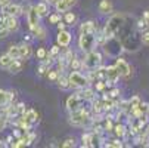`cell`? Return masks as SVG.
<instances>
[{"mask_svg":"<svg viewBox=\"0 0 149 148\" xmlns=\"http://www.w3.org/2000/svg\"><path fill=\"white\" fill-rule=\"evenodd\" d=\"M83 104H84V101H83L77 93H74V95L68 96V99H67V110H68V111L78 110V108L83 107Z\"/></svg>","mask_w":149,"mask_h":148,"instance_id":"cell-10","label":"cell"},{"mask_svg":"<svg viewBox=\"0 0 149 148\" xmlns=\"http://www.w3.org/2000/svg\"><path fill=\"white\" fill-rule=\"evenodd\" d=\"M55 8H56V12H59V13H65L67 11H70V6L67 5L65 0H58Z\"/></svg>","mask_w":149,"mask_h":148,"instance_id":"cell-25","label":"cell"},{"mask_svg":"<svg viewBox=\"0 0 149 148\" xmlns=\"http://www.w3.org/2000/svg\"><path fill=\"white\" fill-rule=\"evenodd\" d=\"M75 145H77V144H75V138H67L65 141L61 144L62 148H74Z\"/></svg>","mask_w":149,"mask_h":148,"instance_id":"cell-37","label":"cell"},{"mask_svg":"<svg viewBox=\"0 0 149 148\" xmlns=\"http://www.w3.org/2000/svg\"><path fill=\"white\" fill-rule=\"evenodd\" d=\"M140 102H142V101H140V98H139L137 95H134V96H132V98L129 99V105H130V114H132V111L137 107V105H139ZM130 114H129V116H130Z\"/></svg>","mask_w":149,"mask_h":148,"instance_id":"cell-33","label":"cell"},{"mask_svg":"<svg viewBox=\"0 0 149 148\" xmlns=\"http://www.w3.org/2000/svg\"><path fill=\"white\" fill-rule=\"evenodd\" d=\"M102 147H108V148H121V147H124V144H123L121 138H115V139H111L109 142H105Z\"/></svg>","mask_w":149,"mask_h":148,"instance_id":"cell-24","label":"cell"},{"mask_svg":"<svg viewBox=\"0 0 149 148\" xmlns=\"http://www.w3.org/2000/svg\"><path fill=\"white\" fill-rule=\"evenodd\" d=\"M56 83H58L59 89H62V90L70 89V80H68V76H65L63 73H61V76H59V79L56 80Z\"/></svg>","mask_w":149,"mask_h":148,"instance_id":"cell-21","label":"cell"},{"mask_svg":"<svg viewBox=\"0 0 149 148\" xmlns=\"http://www.w3.org/2000/svg\"><path fill=\"white\" fill-rule=\"evenodd\" d=\"M8 104H10V102H9V95H8V90H5V89H0V108L6 107Z\"/></svg>","mask_w":149,"mask_h":148,"instance_id":"cell-28","label":"cell"},{"mask_svg":"<svg viewBox=\"0 0 149 148\" xmlns=\"http://www.w3.org/2000/svg\"><path fill=\"white\" fill-rule=\"evenodd\" d=\"M115 67H117V70H118V73H120L121 77H130L132 73H133V68L127 64L123 58H120V56L115 61Z\"/></svg>","mask_w":149,"mask_h":148,"instance_id":"cell-6","label":"cell"},{"mask_svg":"<svg viewBox=\"0 0 149 148\" xmlns=\"http://www.w3.org/2000/svg\"><path fill=\"white\" fill-rule=\"evenodd\" d=\"M8 53L13 58V59H21L19 58V45H10L8 48Z\"/></svg>","mask_w":149,"mask_h":148,"instance_id":"cell-31","label":"cell"},{"mask_svg":"<svg viewBox=\"0 0 149 148\" xmlns=\"http://www.w3.org/2000/svg\"><path fill=\"white\" fill-rule=\"evenodd\" d=\"M0 147H8V145H6V141H3V139H0Z\"/></svg>","mask_w":149,"mask_h":148,"instance_id":"cell-48","label":"cell"},{"mask_svg":"<svg viewBox=\"0 0 149 148\" xmlns=\"http://www.w3.org/2000/svg\"><path fill=\"white\" fill-rule=\"evenodd\" d=\"M124 25H125V13H123V12L114 13L103 27V33H105L106 39L117 37V34L123 30Z\"/></svg>","mask_w":149,"mask_h":148,"instance_id":"cell-1","label":"cell"},{"mask_svg":"<svg viewBox=\"0 0 149 148\" xmlns=\"http://www.w3.org/2000/svg\"><path fill=\"white\" fill-rule=\"evenodd\" d=\"M9 3H10V0H0V9L5 8V6H8Z\"/></svg>","mask_w":149,"mask_h":148,"instance_id":"cell-45","label":"cell"},{"mask_svg":"<svg viewBox=\"0 0 149 148\" xmlns=\"http://www.w3.org/2000/svg\"><path fill=\"white\" fill-rule=\"evenodd\" d=\"M92 121H93V119L90 116V111L83 107L71 111V114H70V124L75 126V128H84V126H89Z\"/></svg>","mask_w":149,"mask_h":148,"instance_id":"cell-2","label":"cell"},{"mask_svg":"<svg viewBox=\"0 0 149 148\" xmlns=\"http://www.w3.org/2000/svg\"><path fill=\"white\" fill-rule=\"evenodd\" d=\"M97 11L103 15H111L114 12V5L111 0H100V3L97 6Z\"/></svg>","mask_w":149,"mask_h":148,"instance_id":"cell-14","label":"cell"},{"mask_svg":"<svg viewBox=\"0 0 149 148\" xmlns=\"http://www.w3.org/2000/svg\"><path fill=\"white\" fill-rule=\"evenodd\" d=\"M63 21H65V24H67V25H74V24H75V21H77V16H75V13L67 11L65 15H63Z\"/></svg>","mask_w":149,"mask_h":148,"instance_id":"cell-29","label":"cell"},{"mask_svg":"<svg viewBox=\"0 0 149 148\" xmlns=\"http://www.w3.org/2000/svg\"><path fill=\"white\" fill-rule=\"evenodd\" d=\"M97 24L93 22V21H86L80 25V34H87V33H97Z\"/></svg>","mask_w":149,"mask_h":148,"instance_id":"cell-13","label":"cell"},{"mask_svg":"<svg viewBox=\"0 0 149 148\" xmlns=\"http://www.w3.org/2000/svg\"><path fill=\"white\" fill-rule=\"evenodd\" d=\"M140 43H142L143 46H149V28H148V30H145V31L142 33Z\"/></svg>","mask_w":149,"mask_h":148,"instance_id":"cell-39","label":"cell"},{"mask_svg":"<svg viewBox=\"0 0 149 148\" xmlns=\"http://www.w3.org/2000/svg\"><path fill=\"white\" fill-rule=\"evenodd\" d=\"M12 62H13V58H12L8 52L3 53V55H0V67H2V68H6V70H8Z\"/></svg>","mask_w":149,"mask_h":148,"instance_id":"cell-23","label":"cell"},{"mask_svg":"<svg viewBox=\"0 0 149 148\" xmlns=\"http://www.w3.org/2000/svg\"><path fill=\"white\" fill-rule=\"evenodd\" d=\"M47 56H49V51H47L46 48H38V49H37L36 58H37L38 61H43V59H46Z\"/></svg>","mask_w":149,"mask_h":148,"instance_id":"cell-32","label":"cell"},{"mask_svg":"<svg viewBox=\"0 0 149 148\" xmlns=\"http://www.w3.org/2000/svg\"><path fill=\"white\" fill-rule=\"evenodd\" d=\"M77 95H78V96H80L84 102H90V101H93V99H95V96H96V90H95L93 88L87 86V88L78 89Z\"/></svg>","mask_w":149,"mask_h":148,"instance_id":"cell-11","label":"cell"},{"mask_svg":"<svg viewBox=\"0 0 149 148\" xmlns=\"http://www.w3.org/2000/svg\"><path fill=\"white\" fill-rule=\"evenodd\" d=\"M142 19L145 21V24H146V25H148V28H149V11H145V12H143Z\"/></svg>","mask_w":149,"mask_h":148,"instance_id":"cell-42","label":"cell"},{"mask_svg":"<svg viewBox=\"0 0 149 148\" xmlns=\"http://www.w3.org/2000/svg\"><path fill=\"white\" fill-rule=\"evenodd\" d=\"M46 76H47V79H49L50 81H56V80L59 79L61 73H59L58 70H52V68H50V70L47 71V74H46Z\"/></svg>","mask_w":149,"mask_h":148,"instance_id":"cell-38","label":"cell"},{"mask_svg":"<svg viewBox=\"0 0 149 148\" xmlns=\"http://www.w3.org/2000/svg\"><path fill=\"white\" fill-rule=\"evenodd\" d=\"M62 18H61V13L59 12H53L52 15H49V24L52 25H56L58 22H61Z\"/></svg>","mask_w":149,"mask_h":148,"instance_id":"cell-34","label":"cell"},{"mask_svg":"<svg viewBox=\"0 0 149 148\" xmlns=\"http://www.w3.org/2000/svg\"><path fill=\"white\" fill-rule=\"evenodd\" d=\"M2 13L3 15H15V16H19V15H24V8L18 5V3H9L8 6L2 8Z\"/></svg>","mask_w":149,"mask_h":148,"instance_id":"cell-9","label":"cell"},{"mask_svg":"<svg viewBox=\"0 0 149 148\" xmlns=\"http://www.w3.org/2000/svg\"><path fill=\"white\" fill-rule=\"evenodd\" d=\"M65 2H67V5H68L70 8H72V6L77 3V0H65Z\"/></svg>","mask_w":149,"mask_h":148,"instance_id":"cell-46","label":"cell"},{"mask_svg":"<svg viewBox=\"0 0 149 148\" xmlns=\"http://www.w3.org/2000/svg\"><path fill=\"white\" fill-rule=\"evenodd\" d=\"M50 70V67H47L43 61H40V64H38V67L36 68V71H37V76L38 77H43L45 74H47V71Z\"/></svg>","mask_w":149,"mask_h":148,"instance_id":"cell-30","label":"cell"},{"mask_svg":"<svg viewBox=\"0 0 149 148\" xmlns=\"http://www.w3.org/2000/svg\"><path fill=\"white\" fill-rule=\"evenodd\" d=\"M70 68H71L72 71H80V68H83V61L78 59L77 56H74V58L71 59V62H70Z\"/></svg>","mask_w":149,"mask_h":148,"instance_id":"cell-26","label":"cell"},{"mask_svg":"<svg viewBox=\"0 0 149 148\" xmlns=\"http://www.w3.org/2000/svg\"><path fill=\"white\" fill-rule=\"evenodd\" d=\"M24 59H13V62L9 65V68H8V71L10 73V74H18V73H21L22 71V68H24Z\"/></svg>","mask_w":149,"mask_h":148,"instance_id":"cell-17","label":"cell"},{"mask_svg":"<svg viewBox=\"0 0 149 148\" xmlns=\"http://www.w3.org/2000/svg\"><path fill=\"white\" fill-rule=\"evenodd\" d=\"M25 16H27V22H28L30 30H31V28H34V27H37V25L40 24V18H41V16L38 15V12H37L36 6H31Z\"/></svg>","mask_w":149,"mask_h":148,"instance_id":"cell-7","label":"cell"},{"mask_svg":"<svg viewBox=\"0 0 149 148\" xmlns=\"http://www.w3.org/2000/svg\"><path fill=\"white\" fill-rule=\"evenodd\" d=\"M108 95H109V96H111L112 99H115V101H117V98H118V96L121 95V92H120V89H117V88H115V89L109 90V92H108Z\"/></svg>","mask_w":149,"mask_h":148,"instance_id":"cell-41","label":"cell"},{"mask_svg":"<svg viewBox=\"0 0 149 148\" xmlns=\"http://www.w3.org/2000/svg\"><path fill=\"white\" fill-rule=\"evenodd\" d=\"M31 55H33V49H31L30 43H25V41H24L22 45H19V58L21 59L27 61V59L31 58Z\"/></svg>","mask_w":149,"mask_h":148,"instance_id":"cell-15","label":"cell"},{"mask_svg":"<svg viewBox=\"0 0 149 148\" xmlns=\"http://www.w3.org/2000/svg\"><path fill=\"white\" fill-rule=\"evenodd\" d=\"M59 55H61V46L56 43L55 46H52V48H50V51H49V56H52V58L58 59V58H59Z\"/></svg>","mask_w":149,"mask_h":148,"instance_id":"cell-35","label":"cell"},{"mask_svg":"<svg viewBox=\"0 0 149 148\" xmlns=\"http://www.w3.org/2000/svg\"><path fill=\"white\" fill-rule=\"evenodd\" d=\"M120 73L117 70L115 65H109V67H106V81H111V83H115L118 79H120Z\"/></svg>","mask_w":149,"mask_h":148,"instance_id":"cell-16","label":"cell"},{"mask_svg":"<svg viewBox=\"0 0 149 148\" xmlns=\"http://www.w3.org/2000/svg\"><path fill=\"white\" fill-rule=\"evenodd\" d=\"M36 9H37L40 16H47L49 15V3L46 2V0H45V2H38L36 5Z\"/></svg>","mask_w":149,"mask_h":148,"instance_id":"cell-20","label":"cell"},{"mask_svg":"<svg viewBox=\"0 0 149 148\" xmlns=\"http://www.w3.org/2000/svg\"><path fill=\"white\" fill-rule=\"evenodd\" d=\"M22 117H24L28 123H31V124H34V123H37V121H38V114H37V111H36V110H33V108H30V110L24 111V113H22Z\"/></svg>","mask_w":149,"mask_h":148,"instance_id":"cell-18","label":"cell"},{"mask_svg":"<svg viewBox=\"0 0 149 148\" xmlns=\"http://www.w3.org/2000/svg\"><path fill=\"white\" fill-rule=\"evenodd\" d=\"M78 46L80 49L87 53L90 51L95 49L96 45V33H87V34H80V39H78Z\"/></svg>","mask_w":149,"mask_h":148,"instance_id":"cell-5","label":"cell"},{"mask_svg":"<svg viewBox=\"0 0 149 148\" xmlns=\"http://www.w3.org/2000/svg\"><path fill=\"white\" fill-rule=\"evenodd\" d=\"M71 40H72V36L70 31L67 30H61L58 33V37H56V43L61 46V48H68L71 45Z\"/></svg>","mask_w":149,"mask_h":148,"instance_id":"cell-8","label":"cell"},{"mask_svg":"<svg viewBox=\"0 0 149 148\" xmlns=\"http://www.w3.org/2000/svg\"><path fill=\"white\" fill-rule=\"evenodd\" d=\"M8 95H9V102H13V99L16 98V92L15 90H8Z\"/></svg>","mask_w":149,"mask_h":148,"instance_id":"cell-43","label":"cell"},{"mask_svg":"<svg viewBox=\"0 0 149 148\" xmlns=\"http://www.w3.org/2000/svg\"><path fill=\"white\" fill-rule=\"evenodd\" d=\"M112 132H114V135H115L117 138H121V139H123V138L125 136V133H127V128H125L123 123H118V124L114 126Z\"/></svg>","mask_w":149,"mask_h":148,"instance_id":"cell-22","label":"cell"},{"mask_svg":"<svg viewBox=\"0 0 149 148\" xmlns=\"http://www.w3.org/2000/svg\"><path fill=\"white\" fill-rule=\"evenodd\" d=\"M8 123H9V119H8L5 114H2V113H0V132L6 129Z\"/></svg>","mask_w":149,"mask_h":148,"instance_id":"cell-40","label":"cell"},{"mask_svg":"<svg viewBox=\"0 0 149 148\" xmlns=\"http://www.w3.org/2000/svg\"><path fill=\"white\" fill-rule=\"evenodd\" d=\"M81 147H92V132H86L81 135Z\"/></svg>","mask_w":149,"mask_h":148,"instance_id":"cell-27","label":"cell"},{"mask_svg":"<svg viewBox=\"0 0 149 148\" xmlns=\"http://www.w3.org/2000/svg\"><path fill=\"white\" fill-rule=\"evenodd\" d=\"M68 80H70V89H83L90 86L89 77L81 74L80 71H71L68 74Z\"/></svg>","mask_w":149,"mask_h":148,"instance_id":"cell-4","label":"cell"},{"mask_svg":"<svg viewBox=\"0 0 149 148\" xmlns=\"http://www.w3.org/2000/svg\"><path fill=\"white\" fill-rule=\"evenodd\" d=\"M31 34H33V37H34V39H40V40H45V39H46V36H47L46 28H45V27H41L40 24H38L37 27L31 28Z\"/></svg>","mask_w":149,"mask_h":148,"instance_id":"cell-19","label":"cell"},{"mask_svg":"<svg viewBox=\"0 0 149 148\" xmlns=\"http://www.w3.org/2000/svg\"><path fill=\"white\" fill-rule=\"evenodd\" d=\"M46 2H47L49 5H56V2H58V0H46Z\"/></svg>","mask_w":149,"mask_h":148,"instance_id":"cell-47","label":"cell"},{"mask_svg":"<svg viewBox=\"0 0 149 148\" xmlns=\"http://www.w3.org/2000/svg\"><path fill=\"white\" fill-rule=\"evenodd\" d=\"M65 25H67V24H65V21H61V22L56 24V27H58L59 31H61V30H65Z\"/></svg>","mask_w":149,"mask_h":148,"instance_id":"cell-44","label":"cell"},{"mask_svg":"<svg viewBox=\"0 0 149 148\" xmlns=\"http://www.w3.org/2000/svg\"><path fill=\"white\" fill-rule=\"evenodd\" d=\"M100 65H102V55H100V52L93 49V51H90V52H87L86 55H84V58H83V68H86L89 71V70H96Z\"/></svg>","mask_w":149,"mask_h":148,"instance_id":"cell-3","label":"cell"},{"mask_svg":"<svg viewBox=\"0 0 149 148\" xmlns=\"http://www.w3.org/2000/svg\"><path fill=\"white\" fill-rule=\"evenodd\" d=\"M2 22L6 24V27L10 30V33H16L19 30V21H18V16H15V15H5V19Z\"/></svg>","mask_w":149,"mask_h":148,"instance_id":"cell-12","label":"cell"},{"mask_svg":"<svg viewBox=\"0 0 149 148\" xmlns=\"http://www.w3.org/2000/svg\"><path fill=\"white\" fill-rule=\"evenodd\" d=\"M10 34V30L6 27L5 22H0V39H6Z\"/></svg>","mask_w":149,"mask_h":148,"instance_id":"cell-36","label":"cell"}]
</instances>
